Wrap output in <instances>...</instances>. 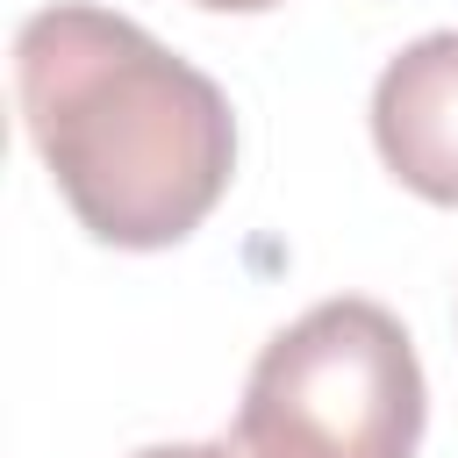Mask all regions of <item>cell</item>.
Segmentation results:
<instances>
[{
  "instance_id": "obj_1",
  "label": "cell",
  "mask_w": 458,
  "mask_h": 458,
  "mask_svg": "<svg viewBox=\"0 0 458 458\" xmlns=\"http://www.w3.org/2000/svg\"><path fill=\"white\" fill-rule=\"evenodd\" d=\"M14 93L64 208L114 250L193 236L236 172L222 86L114 7L57 0L14 36Z\"/></svg>"
},
{
  "instance_id": "obj_4",
  "label": "cell",
  "mask_w": 458,
  "mask_h": 458,
  "mask_svg": "<svg viewBox=\"0 0 458 458\" xmlns=\"http://www.w3.org/2000/svg\"><path fill=\"white\" fill-rule=\"evenodd\" d=\"M136 458H250L236 437H215V444H150V451H136Z\"/></svg>"
},
{
  "instance_id": "obj_5",
  "label": "cell",
  "mask_w": 458,
  "mask_h": 458,
  "mask_svg": "<svg viewBox=\"0 0 458 458\" xmlns=\"http://www.w3.org/2000/svg\"><path fill=\"white\" fill-rule=\"evenodd\" d=\"M193 7H222V14H265V7H279V0H193Z\"/></svg>"
},
{
  "instance_id": "obj_2",
  "label": "cell",
  "mask_w": 458,
  "mask_h": 458,
  "mask_svg": "<svg viewBox=\"0 0 458 458\" xmlns=\"http://www.w3.org/2000/svg\"><path fill=\"white\" fill-rule=\"evenodd\" d=\"M422 415L429 386L401 315L344 293L258 351L229 437L250 458H415Z\"/></svg>"
},
{
  "instance_id": "obj_3",
  "label": "cell",
  "mask_w": 458,
  "mask_h": 458,
  "mask_svg": "<svg viewBox=\"0 0 458 458\" xmlns=\"http://www.w3.org/2000/svg\"><path fill=\"white\" fill-rule=\"evenodd\" d=\"M372 143L408 193L458 208V29L415 36L386 57L372 86Z\"/></svg>"
}]
</instances>
